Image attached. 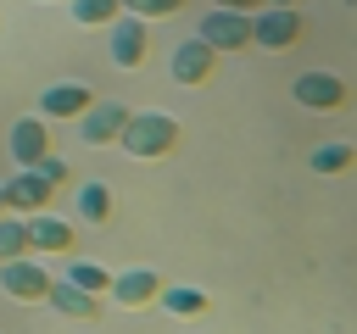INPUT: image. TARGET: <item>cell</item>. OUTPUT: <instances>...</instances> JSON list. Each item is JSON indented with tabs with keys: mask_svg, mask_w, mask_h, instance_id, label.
I'll return each mask as SVG.
<instances>
[{
	"mask_svg": "<svg viewBox=\"0 0 357 334\" xmlns=\"http://www.w3.org/2000/svg\"><path fill=\"white\" fill-rule=\"evenodd\" d=\"M106 295H112L117 306H156V295H162V273H151V267H128V273H112Z\"/></svg>",
	"mask_w": 357,
	"mask_h": 334,
	"instance_id": "8",
	"label": "cell"
},
{
	"mask_svg": "<svg viewBox=\"0 0 357 334\" xmlns=\"http://www.w3.org/2000/svg\"><path fill=\"white\" fill-rule=\"evenodd\" d=\"M56 184H67V167H61L56 156H45L39 167H22V173L6 178L0 189H6V206H11V212H50Z\"/></svg>",
	"mask_w": 357,
	"mask_h": 334,
	"instance_id": "2",
	"label": "cell"
},
{
	"mask_svg": "<svg viewBox=\"0 0 357 334\" xmlns=\"http://www.w3.org/2000/svg\"><path fill=\"white\" fill-rule=\"evenodd\" d=\"M123 150L128 156H139V161H162L173 145H178V117H167V111H128V122H123Z\"/></svg>",
	"mask_w": 357,
	"mask_h": 334,
	"instance_id": "1",
	"label": "cell"
},
{
	"mask_svg": "<svg viewBox=\"0 0 357 334\" xmlns=\"http://www.w3.org/2000/svg\"><path fill=\"white\" fill-rule=\"evenodd\" d=\"M290 95H296L307 111H340V100H346V84H340L335 72H301V78L290 84Z\"/></svg>",
	"mask_w": 357,
	"mask_h": 334,
	"instance_id": "9",
	"label": "cell"
},
{
	"mask_svg": "<svg viewBox=\"0 0 357 334\" xmlns=\"http://www.w3.org/2000/svg\"><path fill=\"white\" fill-rule=\"evenodd\" d=\"M262 6H296V0H262Z\"/></svg>",
	"mask_w": 357,
	"mask_h": 334,
	"instance_id": "23",
	"label": "cell"
},
{
	"mask_svg": "<svg viewBox=\"0 0 357 334\" xmlns=\"http://www.w3.org/2000/svg\"><path fill=\"white\" fill-rule=\"evenodd\" d=\"M123 122H128L123 100H89V111L78 117V134H84V145H112L123 134Z\"/></svg>",
	"mask_w": 357,
	"mask_h": 334,
	"instance_id": "7",
	"label": "cell"
},
{
	"mask_svg": "<svg viewBox=\"0 0 357 334\" xmlns=\"http://www.w3.org/2000/svg\"><path fill=\"white\" fill-rule=\"evenodd\" d=\"M28 256V223L22 217H0V262Z\"/></svg>",
	"mask_w": 357,
	"mask_h": 334,
	"instance_id": "18",
	"label": "cell"
},
{
	"mask_svg": "<svg viewBox=\"0 0 357 334\" xmlns=\"http://www.w3.org/2000/svg\"><path fill=\"white\" fill-rule=\"evenodd\" d=\"M117 11V0H73V22H112Z\"/></svg>",
	"mask_w": 357,
	"mask_h": 334,
	"instance_id": "20",
	"label": "cell"
},
{
	"mask_svg": "<svg viewBox=\"0 0 357 334\" xmlns=\"http://www.w3.org/2000/svg\"><path fill=\"white\" fill-rule=\"evenodd\" d=\"M89 100H95V95H89L84 84H50V89L39 95V111H45V122H50V117H84Z\"/></svg>",
	"mask_w": 357,
	"mask_h": 334,
	"instance_id": "14",
	"label": "cell"
},
{
	"mask_svg": "<svg viewBox=\"0 0 357 334\" xmlns=\"http://www.w3.org/2000/svg\"><path fill=\"white\" fill-rule=\"evenodd\" d=\"M61 278H73L78 289H89V295H106V284H112V273L106 267H95V262H73Z\"/></svg>",
	"mask_w": 357,
	"mask_h": 334,
	"instance_id": "19",
	"label": "cell"
},
{
	"mask_svg": "<svg viewBox=\"0 0 357 334\" xmlns=\"http://www.w3.org/2000/svg\"><path fill=\"white\" fill-rule=\"evenodd\" d=\"M73 245V223L67 217H56V212H33L28 217V250H67Z\"/></svg>",
	"mask_w": 357,
	"mask_h": 334,
	"instance_id": "13",
	"label": "cell"
},
{
	"mask_svg": "<svg viewBox=\"0 0 357 334\" xmlns=\"http://www.w3.org/2000/svg\"><path fill=\"white\" fill-rule=\"evenodd\" d=\"M0 212H6V189H0Z\"/></svg>",
	"mask_w": 357,
	"mask_h": 334,
	"instance_id": "24",
	"label": "cell"
},
{
	"mask_svg": "<svg viewBox=\"0 0 357 334\" xmlns=\"http://www.w3.org/2000/svg\"><path fill=\"white\" fill-rule=\"evenodd\" d=\"M106 50H112V61L117 67H139L145 61V50H151V33H145V17H128V11H117L112 17V39H106Z\"/></svg>",
	"mask_w": 357,
	"mask_h": 334,
	"instance_id": "4",
	"label": "cell"
},
{
	"mask_svg": "<svg viewBox=\"0 0 357 334\" xmlns=\"http://www.w3.org/2000/svg\"><path fill=\"white\" fill-rule=\"evenodd\" d=\"M195 39H206L212 50H240V45H251V17H245V11H223V6H212Z\"/></svg>",
	"mask_w": 357,
	"mask_h": 334,
	"instance_id": "6",
	"label": "cell"
},
{
	"mask_svg": "<svg viewBox=\"0 0 357 334\" xmlns=\"http://www.w3.org/2000/svg\"><path fill=\"white\" fill-rule=\"evenodd\" d=\"M212 6H223V11H245V17L262 11V0H212Z\"/></svg>",
	"mask_w": 357,
	"mask_h": 334,
	"instance_id": "22",
	"label": "cell"
},
{
	"mask_svg": "<svg viewBox=\"0 0 357 334\" xmlns=\"http://www.w3.org/2000/svg\"><path fill=\"white\" fill-rule=\"evenodd\" d=\"M0 289H6L11 301H45V289H50V273H45V262L11 256V262H0Z\"/></svg>",
	"mask_w": 357,
	"mask_h": 334,
	"instance_id": "5",
	"label": "cell"
},
{
	"mask_svg": "<svg viewBox=\"0 0 357 334\" xmlns=\"http://www.w3.org/2000/svg\"><path fill=\"white\" fill-rule=\"evenodd\" d=\"M156 306H162V312H173V317H201L212 301H206V289H195V284H162Z\"/></svg>",
	"mask_w": 357,
	"mask_h": 334,
	"instance_id": "15",
	"label": "cell"
},
{
	"mask_svg": "<svg viewBox=\"0 0 357 334\" xmlns=\"http://www.w3.org/2000/svg\"><path fill=\"white\" fill-rule=\"evenodd\" d=\"M301 39V17L296 6H268V11H251V45L262 50H284Z\"/></svg>",
	"mask_w": 357,
	"mask_h": 334,
	"instance_id": "3",
	"label": "cell"
},
{
	"mask_svg": "<svg viewBox=\"0 0 357 334\" xmlns=\"http://www.w3.org/2000/svg\"><path fill=\"white\" fill-rule=\"evenodd\" d=\"M78 217H84L89 228L112 217V189H106L100 178H89V184H78Z\"/></svg>",
	"mask_w": 357,
	"mask_h": 334,
	"instance_id": "16",
	"label": "cell"
},
{
	"mask_svg": "<svg viewBox=\"0 0 357 334\" xmlns=\"http://www.w3.org/2000/svg\"><path fill=\"white\" fill-rule=\"evenodd\" d=\"M128 17H167V11H178L184 0H117Z\"/></svg>",
	"mask_w": 357,
	"mask_h": 334,
	"instance_id": "21",
	"label": "cell"
},
{
	"mask_svg": "<svg viewBox=\"0 0 357 334\" xmlns=\"http://www.w3.org/2000/svg\"><path fill=\"white\" fill-rule=\"evenodd\" d=\"M45 301L61 312V317H73V323H95L100 317V295H89V289H78L73 278H50V289H45Z\"/></svg>",
	"mask_w": 357,
	"mask_h": 334,
	"instance_id": "10",
	"label": "cell"
},
{
	"mask_svg": "<svg viewBox=\"0 0 357 334\" xmlns=\"http://www.w3.org/2000/svg\"><path fill=\"white\" fill-rule=\"evenodd\" d=\"M11 156H17L22 167H39L45 156H56V150H50V128H45V117H22V122H11Z\"/></svg>",
	"mask_w": 357,
	"mask_h": 334,
	"instance_id": "11",
	"label": "cell"
},
{
	"mask_svg": "<svg viewBox=\"0 0 357 334\" xmlns=\"http://www.w3.org/2000/svg\"><path fill=\"white\" fill-rule=\"evenodd\" d=\"M346 167H357V145L329 139V145H318V150H312V173H346Z\"/></svg>",
	"mask_w": 357,
	"mask_h": 334,
	"instance_id": "17",
	"label": "cell"
},
{
	"mask_svg": "<svg viewBox=\"0 0 357 334\" xmlns=\"http://www.w3.org/2000/svg\"><path fill=\"white\" fill-rule=\"evenodd\" d=\"M212 67H218V50H212L206 39H184V45L173 50V78H178V84H206Z\"/></svg>",
	"mask_w": 357,
	"mask_h": 334,
	"instance_id": "12",
	"label": "cell"
}]
</instances>
